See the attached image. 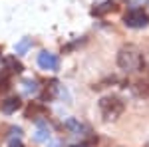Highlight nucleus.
<instances>
[{
  "label": "nucleus",
  "mask_w": 149,
  "mask_h": 147,
  "mask_svg": "<svg viewBox=\"0 0 149 147\" xmlns=\"http://www.w3.org/2000/svg\"><path fill=\"white\" fill-rule=\"evenodd\" d=\"M117 66L123 72H139V70H143L145 60H143L141 50L133 44L121 46L119 52H117Z\"/></svg>",
  "instance_id": "nucleus-1"
},
{
  "label": "nucleus",
  "mask_w": 149,
  "mask_h": 147,
  "mask_svg": "<svg viewBox=\"0 0 149 147\" xmlns=\"http://www.w3.org/2000/svg\"><path fill=\"white\" fill-rule=\"evenodd\" d=\"M123 109H125V103L117 95H105V98L100 100V111H102L103 119H107V121L117 119L123 113Z\"/></svg>",
  "instance_id": "nucleus-2"
},
{
  "label": "nucleus",
  "mask_w": 149,
  "mask_h": 147,
  "mask_svg": "<svg viewBox=\"0 0 149 147\" xmlns=\"http://www.w3.org/2000/svg\"><path fill=\"white\" fill-rule=\"evenodd\" d=\"M123 24L127 28H145L149 24V14L143 8H131L123 14Z\"/></svg>",
  "instance_id": "nucleus-3"
},
{
  "label": "nucleus",
  "mask_w": 149,
  "mask_h": 147,
  "mask_svg": "<svg viewBox=\"0 0 149 147\" xmlns=\"http://www.w3.org/2000/svg\"><path fill=\"white\" fill-rule=\"evenodd\" d=\"M24 115H26L28 119L40 121L42 117H46V115H48V109L44 107V103H40V102H30V103H28V107H26V111H24Z\"/></svg>",
  "instance_id": "nucleus-4"
},
{
  "label": "nucleus",
  "mask_w": 149,
  "mask_h": 147,
  "mask_svg": "<svg viewBox=\"0 0 149 147\" xmlns=\"http://www.w3.org/2000/svg\"><path fill=\"white\" fill-rule=\"evenodd\" d=\"M38 66H40L42 70H50V72H54V70H58V66H60V60H58L56 54L40 52V54H38Z\"/></svg>",
  "instance_id": "nucleus-5"
},
{
  "label": "nucleus",
  "mask_w": 149,
  "mask_h": 147,
  "mask_svg": "<svg viewBox=\"0 0 149 147\" xmlns=\"http://www.w3.org/2000/svg\"><path fill=\"white\" fill-rule=\"evenodd\" d=\"M20 107H22V100L18 95H12V98H6L4 102H0V109H2V113H6V115L14 113L16 109H20Z\"/></svg>",
  "instance_id": "nucleus-6"
},
{
  "label": "nucleus",
  "mask_w": 149,
  "mask_h": 147,
  "mask_svg": "<svg viewBox=\"0 0 149 147\" xmlns=\"http://www.w3.org/2000/svg\"><path fill=\"white\" fill-rule=\"evenodd\" d=\"M4 68L8 74H22L24 72V66L16 60V56H6L4 58Z\"/></svg>",
  "instance_id": "nucleus-7"
},
{
  "label": "nucleus",
  "mask_w": 149,
  "mask_h": 147,
  "mask_svg": "<svg viewBox=\"0 0 149 147\" xmlns=\"http://www.w3.org/2000/svg\"><path fill=\"white\" fill-rule=\"evenodd\" d=\"M117 10V6H115L113 0H107V2H103V4H100V6H95L92 10L93 16H103V14H107V12H113Z\"/></svg>",
  "instance_id": "nucleus-8"
},
{
  "label": "nucleus",
  "mask_w": 149,
  "mask_h": 147,
  "mask_svg": "<svg viewBox=\"0 0 149 147\" xmlns=\"http://www.w3.org/2000/svg\"><path fill=\"white\" fill-rule=\"evenodd\" d=\"M34 141H38V143H42V141H50V129H48L46 123L38 121V129H36V133H34Z\"/></svg>",
  "instance_id": "nucleus-9"
},
{
  "label": "nucleus",
  "mask_w": 149,
  "mask_h": 147,
  "mask_svg": "<svg viewBox=\"0 0 149 147\" xmlns=\"http://www.w3.org/2000/svg\"><path fill=\"white\" fill-rule=\"evenodd\" d=\"M56 91H58V82H50V86H46L44 90V95H42V102H48V100H54L56 98Z\"/></svg>",
  "instance_id": "nucleus-10"
},
{
  "label": "nucleus",
  "mask_w": 149,
  "mask_h": 147,
  "mask_svg": "<svg viewBox=\"0 0 149 147\" xmlns=\"http://www.w3.org/2000/svg\"><path fill=\"white\" fill-rule=\"evenodd\" d=\"M30 46H32V38H22V40L16 44L14 50H16V54L20 56V54H26V52H28V48H30Z\"/></svg>",
  "instance_id": "nucleus-11"
},
{
  "label": "nucleus",
  "mask_w": 149,
  "mask_h": 147,
  "mask_svg": "<svg viewBox=\"0 0 149 147\" xmlns=\"http://www.w3.org/2000/svg\"><path fill=\"white\" fill-rule=\"evenodd\" d=\"M8 88H10V74L2 72V76H0V93H4Z\"/></svg>",
  "instance_id": "nucleus-12"
},
{
  "label": "nucleus",
  "mask_w": 149,
  "mask_h": 147,
  "mask_svg": "<svg viewBox=\"0 0 149 147\" xmlns=\"http://www.w3.org/2000/svg\"><path fill=\"white\" fill-rule=\"evenodd\" d=\"M22 86H24V91H26V93H36V91H38V84L32 82V79H26Z\"/></svg>",
  "instance_id": "nucleus-13"
},
{
  "label": "nucleus",
  "mask_w": 149,
  "mask_h": 147,
  "mask_svg": "<svg viewBox=\"0 0 149 147\" xmlns=\"http://www.w3.org/2000/svg\"><path fill=\"white\" fill-rule=\"evenodd\" d=\"M95 145H97V137L95 135H90L84 143H81V147H95Z\"/></svg>",
  "instance_id": "nucleus-14"
},
{
  "label": "nucleus",
  "mask_w": 149,
  "mask_h": 147,
  "mask_svg": "<svg viewBox=\"0 0 149 147\" xmlns=\"http://www.w3.org/2000/svg\"><path fill=\"white\" fill-rule=\"evenodd\" d=\"M8 147H24L22 145V139H20V137H18V139H14V137H12L10 141H8Z\"/></svg>",
  "instance_id": "nucleus-15"
},
{
  "label": "nucleus",
  "mask_w": 149,
  "mask_h": 147,
  "mask_svg": "<svg viewBox=\"0 0 149 147\" xmlns=\"http://www.w3.org/2000/svg\"><path fill=\"white\" fill-rule=\"evenodd\" d=\"M70 147H81V145H70Z\"/></svg>",
  "instance_id": "nucleus-16"
}]
</instances>
